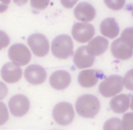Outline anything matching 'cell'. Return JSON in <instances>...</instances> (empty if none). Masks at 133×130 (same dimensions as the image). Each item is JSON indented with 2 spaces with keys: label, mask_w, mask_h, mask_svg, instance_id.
<instances>
[{
  "label": "cell",
  "mask_w": 133,
  "mask_h": 130,
  "mask_svg": "<svg viewBox=\"0 0 133 130\" xmlns=\"http://www.w3.org/2000/svg\"><path fill=\"white\" fill-rule=\"evenodd\" d=\"M120 38L133 48V28H129L123 30Z\"/></svg>",
  "instance_id": "obj_20"
},
{
  "label": "cell",
  "mask_w": 133,
  "mask_h": 130,
  "mask_svg": "<svg viewBox=\"0 0 133 130\" xmlns=\"http://www.w3.org/2000/svg\"><path fill=\"white\" fill-rule=\"evenodd\" d=\"M8 57L11 62L19 66H26L31 60V53L29 49L23 44L13 45L8 50Z\"/></svg>",
  "instance_id": "obj_5"
},
{
  "label": "cell",
  "mask_w": 133,
  "mask_h": 130,
  "mask_svg": "<svg viewBox=\"0 0 133 130\" xmlns=\"http://www.w3.org/2000/svg\"><path fill=\"white\" fill-rule=\"evenodd\" d=\"M61 5L66 8H72L77 4L78 0H60Z\"/></svg>",
  "instance_id": "obj_28"
},
{
  "label": "cell",
  "mask_w": 133,
  "mask_h": 130,
  "mask_svg": "<svg viewBox=\"0 0 133 130\" xmlns=\"http://www.w3.org/2000/svg\"><path fill=\"white\" fill-rule=\"evenodd\" d=\"M129 106H130V108L133 111V95H132V97H131V101H130V104H129Z\"/></svg>",
  "instance_id": "obj_31"
},
{
  "label": "cell",
  "mask_w": 133,
  "mask_h": 130,
  "mask_svg": "<svg viewBox=\"0 0 133 130\" xmlns=\"http://www.w3.org/2000/svg\"><path fill=\"white\" fill-rule=\"evenodd\" d=\"M129 104H130V100H129V95H116L109 102V106L113 112L117 114H122L129 109Z\"/></svg>",
  "instance_id": "obj_17"
},
{
  "label": "cell",
  "mask_w": 133,
  "mask_h": 130,
  "mask_svg": "<svg viewBox=\"0 0 133 130\" xmlns=\"http://www.w3.org/2000/svg\"><path fill=\"white\" fill-rule=\"evenodd\" d=\"M50 0H31L30 5L36 10H43L48 8Z\"/></svg>",
  "instance_id": "obj_24"
},
{
  "label": "cell",
  "mask_w": 133,
  "mask_h": 130,
  "mask_svg": "<svg viewBox=\"0 0 133 130\" xmlns=\"http://www.w3.org/2000/svg\"><path fill=\"white\" fill-rule=\"evenodd\" d=\"M123 85L129 91H133V69H130L125 74L123 77Z\"/></svg>",
  "instance_id": "obj_22"
},
{
  "label": "cell",
  "mask_w": 133,
  "mask_h": 130,
  "mask_svg": "<svg viewBox=\"0 0 133 130\" xmlns=\"http://www.w3.org/2000/svg\"><path fill=\"white\" fill-rule=\"evenodd\" d=\"M123 78L120 76H110L99 84V93L105 97H113L123 88Z\"/></svg>",
  "instance_id": "obj_4"
},
{
  "label": "cell",
  "mask_w": 133,
  "mask_h": 130,
  "mask_svg": "<svg viewBox=\"0 0 133 130\" xmlns=\"http://www.w3.org/2000/svg\"><path fill=\"white\" fill-rule=\"evenodd\" d=\"M74 16L81 22L89 23L96 17V10L89 3H79L74 10Z\"/></svg>",
  "instance_id": "obj_14"
},
{
  "label": "cell",
  "mask_w": 133,
  "mask_h": 130,
  "mask_svg": "<svg viewBox=\"0 0 133 130\" xmlns=\"http://www.w3.org/2000/svg\"><path fill=\"white\" fill-rule=\"evenodd\" d=\"M75 112L72 105L66 102L58 103L53 109V118L60 126H68L73 121Z\"/></svg>",
  "instance_id": "obj_3"
},
{
  "label": "cell",
  "mask_w": 133,
  "mask_h": 130,
  "mask_svg": "<svg viewBox=\"0 0 133 130\" xmlns=\"http://www.w3.org/2000/svg\"><path fill=\"white\" fill-rule=\"evenodd\" d=\"M51 51L54 57L59 59L69 58L73 53L72 39L68 35L57 36L51 44Z\"/></svg>",
  "instance_id": "obj_2"
},
{
  "label": "cell",
  "mask_w": 133,
  "mask_h": 130,
  "mask_svg": "<svg viewBox=\"0 0 133 130\" xmlns=\"http://www.w3.org/2000/svg\"><path fill=\"white\" fill-rule=\"evenodd\" d=\"M100 32L105 37L115 38L119 33V28L114 18H106L100 24Z\"/></svg>",
  "instance_id": "obj_18"
},
{
  "label": "cell",
  "mask_w": 133,
  "mask_h": 130,
  "mask_svg": "<svg viewBox=\"0 0 133 130\" xmlns=\"http://www.w3.org/2000/svg\"><path fill=\"white\" fill-rule=\"evenodd\" d=\"M109 46V42L103 37H97L89 41V45L87 46V50L89 54L96 57L100 56L106 52Z\"/></svg>",
  "instance_id": "obj_15"
},
{
  "label": "cell",
  "mask_w": 133,
  "mask_h": 130,
  "mask_svg": "<svg viewBox=\"0 0 133 130\" xmlns=\"http://www.w3.org/2000/svg\"><path fill=\"white\" fill-rule=\"evenodd\" d=\"M132 16H133V10H132Z\"/></svg>",
  "instance_id": "obj_32"
},
{
  "label": "cell",
  "mask_w": 133,
  "mask_h": 130,
  "mask_svg": "<svg viewBox=\"0 0 133 130\" xmlns=\"http://www.w3.org/2000/svg\"><path fill=\"white\" fill-rule=\"evenodd\" d=\"M28 44L33 54L37 57H43L46 56L49 51V43L44 35L36 33L28 38Z\"/></svg>",
  "instance_id": "obj_6"
},
{
  "label": "cell",
  "mask_w": 133,
  "mask_h": 130,
  "mask_svg": "<svg viewBox=\"0 0 133 130\" xmlns=\"http://www.w3.org/2000/svg\"><path fill=\"white\" fill-rule=\"evenodd\" d=\"M25 78L31 85H41L46 78L45 68L38 65H31L25 70Z\"/></svg>",
  "instance_id": "obj_9"
},
{
  "label": "cell",
  "mask_w": 133,
  "mask_h": 130,
  "mask_svg": "<svg viewBox=\"0 0 133 130\" xmlns=\"http://www.w3.org/2000/svg\"><path fill=\"white\" fill-rule=\"evenodd\" d=\"M126 0H104L105 5L111 10L118 11L123 8Z\"/></svg>",
  "instance_id": "obj_19"
},
{
  "label": "cell",
  "mask_w": 133,
  "mask_h": 130,
  "mask_svg": "<svg viewBox=\"0 0 133 130\" xmlns=\"http://www.w3.org/2000/svg\"><path fill=\"white\" fill-rule=\"evenodd\" d=\"M1 77L3 80L9 84L17 83L22 77V69L13 62H8L1 68Z\"/></svg>",
  "instance_id": "obj_10"
},
{
  "label": "cell",
  "mask_w": 133,
  "mask_h": 130,
  "mask_svg": "<svg viewBox=\"0 0 133 130\" xmlns=\"http://www.w3.org/2000/svg\"><path fill=\"white\" fill-rule=\"evenodd\" d=\"M8 89L6 87V85L3 82H0V100H3L8 95Z\"/></svg>",
  "instance_id": "obj_27"
},
{
  "label": "cell",
  "mask_w": 133,
  "mask_h": 130,
  "mask_svg": "<svg viewBox=\"0 0 133 130\" xmlns=\"http://www.w3.org/2000/svg\"><path fill=\"white\" fill-rule=\"evenodd\" d=\"M10 113L17 117H24L28 112L30 107L29 100L23 95H17L11 97L8 103Z\"/></svg>",
  "instance_id": "obj_8"
},
{
  "label": "cell",
  "mask_w": 133,
  "mask_h": 130,
  "mask_svg": "<svg viewBox=\"0 0 133 130\" xmlns=\"http://www.w3.org/2000/svg\"><path fill=\"white\" fill-rule=\"evenodd\" d=\"M104 129H121V123L118 118H111L105 123Z\"/></svg>",
  "instance_id": "obj_25"
},
{
  "label": "cell",
  "mask_w": 133,
  "mask_h": 130,
  "mask_svg": "<svg viewBox=\"0 0 133 130\" xmlns=\"http://www.w3.org/2000/svg\"><path fill=\"white\" fill-rule=\"evenodd\" d=\"M111 53L119 60H128L133 55V48L121 38L116 39L111 45Z\"/></svg>",
  "instance_id": "obj_12"
},
{
  "label": "cell",
  "mask_w": 133,
  "mask_h": 130,
  "mask_svg": "<svg viewBox=\"0 0 133 130\" xmlns=\"http://www.w3.org/2000/svg\"><path fill=\"white\" fill-rule=\"evenodd\" d=\"M75 66L79 69L90 67L95 61V57L89 54L87 50V46H80L77 49L73 57Z\"/></svg>",
  "instance_id": "obj_11"
},
{
  "label": "cell",
  "mask_w": 133,
  "mask_h": 130,
  "mask_svg": "<svg viewBox=\"0 0 133 130\" xmlns=\"http://www.w3.org/2000/svg\"><path fill=\"white\" fill-rule=\"evenodd\" d=\"M72 37L77 42L87 43L93 38L95 35L94 26L90 24L82 22L76 23L72 28Z\"/></svg>",
  "instance_id": "obj_7"
},
{
  "label": "cell",
  "mask_w": 133,
  "mask_h": 130,
  "mask_svg": "<svg viewBox=\"0 0 133 130\" xmlns=\"http://www.w3.org/2000/svg\"><path fill=\"white\" fill-rule=\"evenodd\" d=\"M10 0H0V13H4L8 10Z\"/></svg>",
  "instance_id": "obj_29"
},
{
  "label": "cell",
  "mask_w": 133,
  "mask_h": 130,
  "mask_svg": "<svg viewBox=\"0 0 133 130\" xmlns=\"http://www.w3.org/2000/svg\"><path fill=\"white\" fill-rule=\"evenodd\" d=\"M28 0H14V2L16 3L18 6H23V5H26L28 3Z\"/></svg>",
  "instance_id": "obj_30"
},
{
  "label": "cell",
  "mask_w": 133,
  "mask_h": 130,
  "mask_svg": "<svg viewBox=\"0 0 133 130\" xmlns=\"http://www.w3.org/2000/svg\"><path fill=\"white\" fill-rule=\"evenodd\" d=\"M9 118L6 106L3 102H0V126H3L8 122Z\"/></svg>",
  "instance_id": "obj_23"
},
{
  "label": "cell",
  "mask_w": 133,
  "mask_h": 130,
  "mask_svg": "<svg viewBox=\"0 0 133 130\" xmlns=\"http://www.w3.org/2000/svg\"><path fill=\"white\" fill-rule=\"evenodd\" d=\"M10 43L9 37L5 33L4 31H0V50L4 49L6 46H8Z\"/></svg>",
  "instance_id": "obj_26"
},
{
  "label": "cell",
  "mask_w": 133,
  "mask_h": 130,
  "mask_svg": "<svg viewBox=\"0 0 133 130\" xmlns=\"http://www.w3.org/2000/svg\"><path fill=\"white\" fill-rule=\"evenodd\" d=\"M71 83V76L65 70L56 71L50 76L49 84L56 90H64Z\"/></svg>",
  "instance_id": "obj_13"
},
{
  "label": "cell",
  "mask_w": 133,
  "mask_h": 130,
  "mask_svg": "<svg viewBox=\"0 0 133 130\" xmlns=\"http://www.w3.org/2000/svg\"><path fill=\"white\" fill-rule=\"evenodd\" d=\"M98 79H99V77H98V72L97 70L87 69L80 72L78 80L82 87L89 88L96 86Z\"/></svg>",
  "instance_id": "obj_16"
},
{
  "label": "cell",
  "mask_w": 133,
  "mask_h": 130,
  "mask_svg": "<svg viewBox=\"0 0 133 130\" xmlns=\"http://www.w3.org/2000/svg\"><path fill=\"white\" fill-rule=\"evenodd\" d=\"M99 100L93 95H81L76 101L77 113L85 118H93L96 117L99 111Z\"/></svg>",
  "instance_id": "obj_1"
},
{
  "label": "cell",
  "mask_w": 133,
  "mask_h": 130,
  "mask_svg": "<svg viewBox=\"0 0 133 130\" xmlns=\"http://www.w3.org/2000/svg\"><path fill=\"white\" fill-rule=\"evenodd\" d=\"M121 129H133V113H127L124 115L121 122Z\"/></svg>",
  "instance_id": "obj_21"
}]
</instances>
